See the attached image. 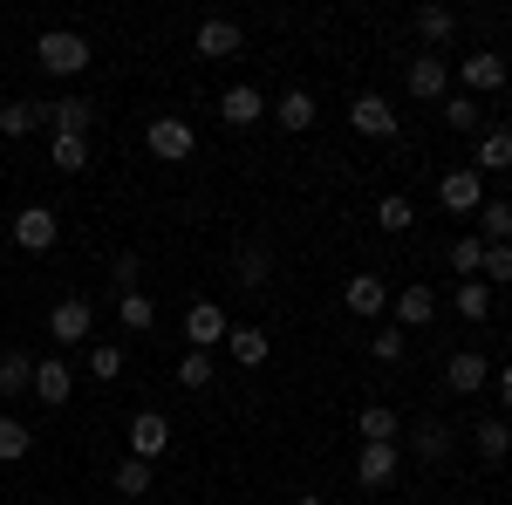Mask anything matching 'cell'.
Instances as JSON below:
<instances>
[{
	"label": "cell",
	"instance_id": "cell-1",
	"mask_svg": "<svg viewBox=\"0 0 512 505\" xmlns=\"http://www.w3.org/2000/svg\"><path fill=\"white\" fill-rule=\"evenodd\" d=\"M35 62L48 76H82V69H89V41H82L76 28H48V35L35 41Z\"/></svg>",
	"mask_w": 512,
	"mask_h": 505
},
{
	"label": "cell",
	"instance_id": "cell-2",
	"mask_svg": "<svg viewBox=\"0 0 512 505\" xmlns=\"http://www.w3.org/2000/svg\"><path fill=\"white\" fill-rule=\"evenodd\" d=\"M7 233H14V246H21V253H55V239H62V219H55L48 205H21Z\"/></svg>",
	"mask_w": 512,
	"mask_h": 505
},
{
	"label": "cell",
	"instance_id": "cell-3",
	"mask_svg": "<svg viewBox=\"0 0 512 505\" xmlns=\"http://www.w3.org/2000/svg\"><path fill=\"white\" fill-rule=\"evenodd\" d=\"M48 335H55L62 349H76V342H89V335H96V308H89L82 294H62V301L48 308Z\"/></svg>",
	"mask_w": 512,
	"mask_h": 505
},
{
	"label": "cell",
	"instance_id": "cell-4",
	"mask_svg": "<svg viewBox=\"0 0 512 505\" xmlns=\"http://www.w3.org/2000/svg\"><path fill=\"white\" fill-rule=\"evenodd\" d=\"M144 144H151V157H164V164H185V157L198 151V130L185 117H151Z\"/></svg>",
	"mask_w": 512,
	"mask_h": 505
},
{
	"label": "cell",
	"instance_id": "cell-5",
	"mask_svg": "<svg viewBox=\"0 0 512 505\" xmlns=\"http://www.w3.org/2000/svg\"><path fill=\"white\" fill-rule=\"evenodd\" d=\"M226 335H233V321H226L219 301H192V308H185V342H192L198 355H212Z\"/></svg>",
	"mask_w": 512,
	"mask_h": 505
},
{
	"label": "cell",
	"instance_id": "cell-6",
	"mask_svg": "<svg viewBox=\"0 0 512 505\" xmlns=\"http://www.w3.org/2000/svg\"><path fill=\"white\" fill-rule=\"evenodd\" d=\"M192 48L205 55V62H233L239 48H246V28H239V21H226V14H212V21H198Z\"/></svg>",
	"mask_w": 512,
	"mask_h": 505
},
{
	"label": "cell",
	"instance_id": "cell-7",
	"mask_svg": "<svg viewBox=\"0 0 512 505\" xmlns=\"http://www.w3.org/2000/svg\"><path fill=\"white\" fill-rule=\"evenodd\" d=\"M349 123L362 130V137H383V144H390L396 130H403V117L390 110V96H376V89H362V96L349 103Z\"/></svg>",
	"mask_w": 512,
	"mask_h": 505
},
{
	"label": "cell",
	"instance_id": "cell-8",
	"mask_svg": "<svg viewBox=\"0 0 512 505\" xmlns=\"http://www.w3.org/2000/svg\"><path fill=\"white\" fill-rule=\"evenodd\" d=\"M342 308L362 314V321H383V314H390V287H383V273H349Z\"/></svg>",
	"mask_w": 512,
	"mask_h": 505
},
{
	"label": "cell",
	"instance_id": "cell-9",
	"mask_svg": "<svg viewBox=\"0 0 512 505\" xmlns=\"http://www.w3.org/2000/svg\"><path fill=\"white\" fill-rule=\"evenodd\" d=\"M164 451H171V417H158V410H137V417H130V458L158 465Z\"/></svg>",
	"mask_w": 512,
	"mask_h": 505
},
{
	"label": "cell",
	"instance_id": "cell-10",
	"mask_svg": "<svg viewBox=\"0 0 512 505\" xmlns=\"http://www.w3.org/2000/svg\"><path fill=\"white\" fill-rule=\"evenodd\" d=\"M267 110H274V103H267L253 82H233V89L219 96V123H226V130H253V123L267 117Z\"/></svg>",
	"mask_w": 512,
	"mask_h": 505
},
{
	"label": "cell",
	"instance_id": "cell-11",
	"mask_svg": "<svg viewBox=\"0 0 512 505\" xmlns=\"http://www.w3.org/2000/svg\"><path fill=\"white\" fill-rule=\"evenodd\" d=\"M41 110H48V137H89L96 130V103L89 96H55Z\"/></svg>",
	"mask_w": 512,
	"mask_h": 505
},
{
	"label": "cell",
	"instance_id": "cell-12",
	"mask_svg": "<svg viewBox=\"0 0 512 505\" xmlns=\"http://www.w3.org/2000/svg\"><path fill=\"white\" fill-rule=\"evenodd\" d=\"M437 205H444V212H478V205H485V178H478L472 164L444 171V178H437Z\"/></svg>",
	"mask_w": 512,
	"mask_h": 505
},
{
	"label": "cell",
	"instance_id": "cell-13",
	"mask_svg": "<svg viewBox=\"0 0 512 505\" xmlns=\"http://www.w3.org/2000/svg\"><path fill=\"white\" fill-rule=\"evenodd\" d=\"M403 89H410L417 103H444V96H451V62H444V55H417L410 76H403Z\"/></svg>",
	"mask_w": 512,
	"mask_h": 505
},
{
	"label": "cell",
	"instance_id": "cell-14",
	"mask_svg": "<svg viewBox=\"0 0 512 505\" xmlns=\"http://www.w3.org/2000/svg\"><path fill=\"white\" fill-rule=\"evenodd\" d=\"M28 396H35L41 410H62V403L76 396V369H69V362H55V355L35 362V389H28Z\"/></svg>",
	"mask_w": 512,
	"mask_h": 505
},
{
	"label": "cell",
	"instance_id": "cell-15",
	"mask_svg": "<svg viewBox=\"0 0 512 505\" xmlns=\"http://www.w3.org/2000/svg\"><path fill=\"white\" fill-rule=\"evenodd\" d=\"M396 471H403V451L396 444H362L355 451V485H369V492H383Z\"/></svg>",
	"mask_w": 512,
	"mask_h": 505
},
{
	"label": "cell",
	"instance_id": "cell-16",
	"mask_svg": "<svg viewBox=\"0 0 512 505\" xmlns=\"http://www.w3.org/2000/svg\"><path fill=\"white\" fill-rule=\"evenodd\" d=\"M390 314H396V328H403V335H410V328H431V321H437V287L417 280V287L390 294Z\"/></svg>",
	"mask_w": 512,
	"mask_h": 505
},
{
	"label": "cell",
	"instance_id": "cell-17",
	"mask_svg": "<svg viewBox=\"0 0 512 505\" xmlns=\"http://www.w3.org/2000/svg\"><path fill=\"white\" fill-rule=\"evenodd\" d=\"M458 76H465V96H499V89L512 82V62L506 55H465Z\"/></svg>",
	"mask_w": 512,
	"mask_h": 505
},
{
	"label": "cell",
	"instance_id": "cell-18",
	"mask_svg": "<svg viewBox=\"0 0 512 505\" xmlns=\"http://www.w3.org/2000/svg\"><path fill=\"white\" fill-rule=\"evenodd\" d=\"M485 383H492V362H485L478 349H458L451 362H444V389H451V396H478Z\"/></svg>",
	"mask_w": 512,
	"mask_h": 505
},
{
	"label": "cell",
	"instance_id": "cell-19",
	"mask_svg": "<svg viewBox=\"0 0 512 505\" xmlns=\"http://www.w3.org/2000/svg\"><path fill=\"white\" fill-rule=\"evenodd\" d=\"M472 171H478V178H485V171H512V130H506V123H485V130H478Z\"/></svg>",
	"mask_w": 512,
	"mask_h": 505
},
{
	"label": "cell",
	"instance_id": "cell-20",
	"mask_svg": "<svg viewBox=\"0 0 512 505\" xmlns=\"http://www.w3.org/2000/svg\"><path fill=\"white\" fill-rule=\"evenodd\" d=\"M226 355H233L239 369H260V362L274 355V335H267V328H233V335H226Z\"/></svg>",
	"mask_w": 512,
	"mask_h": 505
},
{
	"label": "cell",
	"instance_id": "cell-21",
	"mask_svg": "<svg viewBox=\"0 0 512 505\" xmlns=\"http://www.w3.org/2000/svg\"><path fill=\"white\" fill-rule=\"evenodd\" d=\"M28 389H35V355L0 349V403H7V396H28Z\"/></svg>",
	"mask_w": 512,
	"mask_h": 505
},
{
	"label": "cell",
	"instance_id": "cell-22",
	"mask_svg": "<svg viewBox=\"0 0 512 505\" xmlns=\"http://www.w3.org/2000/svg\"><path fill=\"white\" fill-rule=\"evenodd\" d=\"M315 117H321V103L308 96V89H287V96L274 103V123H280V130H315Z\"/></svg>",
	"mask_w": 512,
	"mask_h": 505
},
{
	"label": "cell",
	"instance_id": "cell-23",
	"mask_svg": "<svg viewBox=\"0 0 512 505\" xmlns=\"http://www.w3.org/2000/svg\"><path fill=\"white\" fill-rule=\"evenodd\" d=\"M35 130H48V110L41 103H7L0 96V137H35Z\"/></svg>",
	"mask_w": 512,
	"mask_h": 505
},
{
	"label": "cell",
	"instance_id": "cell-24",
	"mask_svg": "<svg viewBox=\"0 0 512 505\" xmlns=\"http://www.w3.org/2000/svg\"><path fill=\"white\" fill-rule=\"evenodd\" d=\"M472 444H478V458H485V465H506V458H512V430L499 424V417H478Z\"/></svg>",
	"mask_w": 512,
	"mask_h": 505
},
{
	"label": "cell",
	"instance_id": "cell-25",
	"mask_svg": "<svg viewBox=\"0 0 512 505\" xmlns=\"http://www.w3.org/2000/svg\"><path fill=\"white\" fill-rule=\"evenodd\" d=\"M444 123H451V130H465V137H478V130H485V103L465 96V89H451V96H444Z\"/></svg>",
	"mask_w": 512,
	"mask_h": 505
},
{
	"label": "cell",
	"instance_id": "cell-26",
	"mask_svg": "<svg viewBox=\"0 0 512 505\" xmlns=\"http://www.w3.org/2000/svg\"><path fill=\"white\" fill-rule=\"evenodd\" d=\"M410 458H424V465H444V458H451V430L437 424H417V437H410Z\"/></svg>",
	"mask_w": 512,
	"mask_h": 505
},
{
	"label": "cell",
	"instance_id": "cell-27",
	"mask_svg": "<svg viewBox=\"0 0 512 505\" xmlns=\"http://www.w3.org/2000/svg\"><path fill=\"white\" fill-rule=\"evenodd\" d=\"M355 430H362V444H396V410L390 403H369V410H362V417H355Z\"/></svg>",
	"mask_w": 512,
	"mask_h": 505
},
{
	"label": "cell",
	"instance_id": "cell-28",
	"mask_svg": "<svg viewBox=\"0 0 512 505\" xmlns=\"http://www.w3.org/2000/svg\"><path fill=\"white\" fill-rule=\"evenodd\" d=\"M478 239H485V246L506 239L512 246V198H485V205H478Z\"/></svg>",
	"mask_w": 512,
	"mask_h": 505
},
{
	"label": "cell",
	"instance_id": "cell-29",
	"mask_svg": "<svg viewBox=\"0 0 512 505\" xmlns=\"http://www.w3.org/2000/svg\"><path fill=\"white\" fill-rule=\"evenodd\" d=\"M417 35L431 41V55H437L444 41L458 35V14H451V7H417Z\"/></svg>",
	"mask_w": 512,
	"mask_h": 505
},
{
	"label": "cell",
	"instance_id": "cell-30",
	"mask_svg": "<svg viewBox=\"0 0 512 505\" xmlns=\"http://www.w3.org/2000/svg\"><path fill=\"white\" fill-rule=\"evenodd\" d=\"M451 308L465 314V321H492V280H465V287L451 294Z\"/></svg>",
	"mask_w": 512,
	"mask_h": 505
},
{
	"label": "cell",
	"instance_id": "cell-31",
	"mask_svg": "<svg viewBox=\"0 0 512 505\" xmlns=\"http://www.w3.org/2000/svg\"><path fill=\"white\" fill-rule=\"evenodd\" d=\"M151 471H158V465H144V458H123V465L110 471L117 499H144V492H151Z\"/></svg>",
	"mask_w": 512,
	"mask_h": 505
},
{
	"label": "cell",
	"instance_id": "cell-32",
	"mask_svg": "<svg viewBox=\"0 0 512 505\" xmlns=\"http://www.w3.org/2000/svg\"><path fill=\"white\" fill-rule=\"evenodd\" d=\"M35 451V430L21 424V417H0V465H21Z\"/></svg>",
	"mask_w": 512,
	"mask_h": 505
},
{
	"label": "cell",
	"instance_id": "cell-33",
	"mask_svg": "<svg viewBox=\"0 0 512 505\" xmlns=\"http://www.w3.org/2000/svg\"><path fill=\"white\" fill-rule=\"evenodd\" d=\"M444 267H451V273H465V280H478V267H485V239H478V233L451 239V253H444Z\"/></svg>",
	"mask_w": 512,
	"mask_h": 505
},
{
	"label": "cell",
	"instance_id": "cell-34",
	"mask_svg": "<svg viewBox=\"0 0 512 505\" xmlns=\"http://www.w3.org/2000/svg\"><path fill=\"white\" fill-rule=\"evenodd\" d=\"M376 226H383V233H410V226H417V205H410L403 192H390L383 205H376Z\"/></svg>",
	"mask_w": 512,
	"mask_h": 505
},
{
	"label": "cell",
	"instance_id": "cell-35",
	"mask_svg": "<svg viewBox=\"0 0 512 505\" xmlns=\"http://www.w3.org/2000/svg\"><path fill=\"white\" fill-rule=\"evenodd\" d=\"M369 355H376L383 369H396V362L410 355V335H403V328H376V335H369Z\"/></svg>",
	"mask_w": 512,
	"mask_h": 505
},
{
	"label": "cell",
	"instance_id": "cell-36",
	"mask_svg": "<svg viewBox=\"0 0 512 505\" xmlns=\"http://www.w3.org/2000/svg\"><path fill=\"white\" fill-rule=\"evenodd\" d=\"M89 376H96V383H117L123 376V349L117 342H89Z\"/></svg>",
	"mask_w": 512,
	"mask_h": 505
},
{
	"label": "cell",
	"instance_id": "cell-37",
	"mask_svg": "<svg viewBox=\"0 0 512 505\" xmlns=\"http://www.w3.org/2000/svg\"><path fill=\"white\" fill-rule=\"evenodd\" d=\"M151 321H158V308H151V294H123V301H117V328H137V335H144Z\"/></svg>",
	"mask_w": 512,
	"mask_h": 505
},
{
	"label": "cell",
	"instance_id": "cell-38",
	"mask_svg": "<svg viewBox=\"0 0 512 505\" xmlns=\"http://www.w3.org/2000/svg\"><path fill=\"white\" fill-rule=\"evenodd\" d=\"M55 171H89V137H55Z\"/></svg>",
	"mask_w": 512,
	"mask_h": 505
},
{
	"label": "cell",
	"instance_id": "cell-39",
	"mask_svg": "<svg viewBox=\"0 0 512 505\" xmlns=\"http://www.w3.org/2000/svg\"><path fill=\"white\" fill-rule=\"evenodd\" d=\"M212 376H219V369H212V355L185 349V362H178V383H185V389H212Z\"/></svg>",
	"mask_w": 512,
	"mask_h": 505
},
{
	"label": "cell",
	"instance_id": "cell-40",
	"mask_svg": "<svg viewBox=\"0 0 512 505\" xmlns=\"http://www.w3.org/2000/svg\"><path fill=\"white\" fill-rule=\"evenodd\" d=\"M485 273H492V287H506V280H512V246H506V239H492V246H485V267H478V280H485Z\"/></svg>",
	"mask_w": 512,
	"mask_h": 505
},
{
	"label": "cell",
	"instance_id": "cell-41",
	"mask_svg": "<svg viewBox=\"0 0 512 505\" xmlns=\"http://www.w3.org/2000/svg\"><path fill=\"white\" fill-rule=\"evenodd\" d=\"M267 267H274L267 246H246V253H239V287H267Z\"/></svg>",
	"mask_w": 512,
	"mask_h": 505
},
{
	"label": "cell",
	"instance_id": "cell-42",
	"mask_svg": "<svg viewBox=\"0 0 512 505\" xmlns=\"http://www.w3.org/2000/svg\"><path fill=\"white\" fill-rule=\"evenodd\" d=\"M110 280H117L123 294H137V253H117V267H110Z\"/></svg>",
	"mask_w": 512,
	"mask_h": 505
},
{
	"label": "cell",
	"instance_id": "cell-43",
	"mask_svg": "<svg viewBox=\"0 0 512 505\" xmlns=\"http://www.w3.org/2000/svg\"><path fill=\"white\" fill-rule=\"evenodd\" d=\"M492 383H499V403H506V410H512V362H506V369H499V376H492Z\"/></svg>",
	"mask_w": 512,
	"mask_h": 505
},
{
	"label": "cell",
	"instance_id": "cell-44",
	"mask_svg": "<svg viewBox=\"0 0 512 505\" xmlns=\"http://www.w3.org/2000/svg\"><path fill=\"white\" fill-rule=\"evenodd\" d=\"M287 505H328V499H321V492H294Z\"/></svg>",
	"mask_w": 512,
	"mask_h": 505
}]
</instances>
